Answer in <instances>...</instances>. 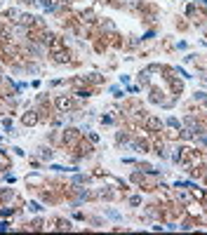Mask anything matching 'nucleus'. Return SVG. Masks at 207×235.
I'll list each match as a JSON object with an SVG mask.
<instances>
[{
    "label": "nucleus",
    "mask_w": 207,
    "mask_h": 235,
    "mask_svg": "<svg viewBox=\"0 0 207 235\" xmlns=\"http://www.w3.org/2000/svg\"><path fill=\"white\" fill-rule=\"evenodd\" d=\"M24 122L26 125H35V115H33V113H26V115H24Z\"/></svg>",
    "instance_id": "obj_1"
},
{
    "label": "nucleus",
    "mask_w": 207,
    "mask_h": 235,
    "mask_svg": "<svg viewBox=\"0 0 207 235\" xmlns=\"http://www.w3.org/2000/svg\"><path fill=\"white\" fill-rule=\"evenodd\" d=\"M68 106H71L68 99H59V108H68Z\"/></svg>",
    "instance_id": "obj_2"
}]
</instances>
